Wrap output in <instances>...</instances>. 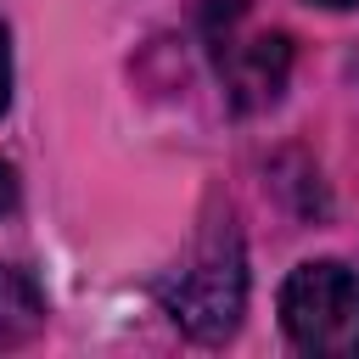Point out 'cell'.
I'll list each match as a JSON object with an SVG mask.
<instances>
[{
    "label": "cell",
    "mask_w": 359,
    "mask_h": 359,
    "mask_svg": "<svg viewBox=\"0 0 359 359\" xmlns=\"http://www.w3.org/2000/svg\"><path fill=\"white\" fill-rule=\"evenodd\" d=\"M39 325H45V297H39V286H34L22 269L0 264V348L28 342Z\"/></svg>",
    "instance_id": "4"
},
{
    "label": "cell",
    "mask_w": 359,
    "mask_h": 359,
    "mask_svg": "<svg viewBox=\"0 0 359 359\" xmlns=\"http://www.w3.org/2000/svg\"><path fill=\"white\" fill-rule=\"evenodd\" d=\"M17 208V174H11V163L0 157V213H11Z\"/></svg>",
    "instance_id": "6"
},
{
    "label": "cell",
    "mask_w": 359,
    "mask_h": 359,
    "mask_svg": "<svg viewBox=\"0 0 359 359\" xmlns=\"http://www.w3.org/2000/svg\"><path fill=\"white\" fill-rule=\"evenodd\" d=\"M314 6H331V11H353L359 0H314Z\"/></svg>",
    "instance_id": "7"
},
{
    "label": "cell",
    "mask_w": 359,
    "mask_h": 359,
    "mask_svg": "<svg viewBox=\"0 0 359 359\" xmlns=\"http://www.w3.org/2000/svg\"><path fill=\"white\" fill-rule=\"evenodd\" d=\"M168 320L196 342H224L247 309V247L230 213H213L191 247V258L163 286Z\"/></svg>",
    "instance_id": "1"
},
{
    "label": "cell",
    "mask_w": 359,
    "mask_h": 359,
    "mask_svg": "<svg viewBox=\"0 0 359 359\" xmlns=\"http://www.w3.org/2000/svg\"><path fill=\"white\" fill-rule=\"evenodd\" d=\"M11 107V39H6V22H0V112Z\"/></svg>",
    "instance_id": "5"
},
{
    "label": "cell",
    "mask_w": 359,
    "mask_h": 359,
    "mask_svg": "<svg viewBox=\"0 0 359 359\" xmlns=\"http://www.w3.org/2000/svg\"><path fill=\"white\" fill-rule=\"evenodd\" d=\"M213 73L224 84V101L236 112H264L280 101L286 73H292V39L280 28L252 22L247 0H213L208 22H202Z\"/></svg>",
    "instance_id": "2"
},
{
    "label": "cell",
    "mask_w": 359,
    "mask_h": 359,
    "mask_svg": "<svg viewBox=\"0 0 359 359\" xmlns=\"http://www.w3.org/2000/svg\"><path fill=\"white\" fill-rule=\"evenodd\" d=\"M280 325L292 348L320 359L359 353V275L337 258H309L280 280Z\"/></svg>",
    "instance_id": "3"
}]
</instances>
